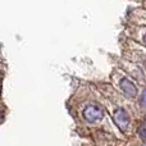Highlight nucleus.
I'll list each match as a JSON object with an SVG mask.
<instances>
[{
    "mask_svg": "<svg viewBox=\"0 0 146 146\" xmlns=\"http://www.w3.org/2000/svg\"><path fill=\"white\" fill-rule=\"evenodd\" d=\"M83 118L87 122H96L103 118V110L98 105H88L83 110Z\"/></svg>",
    "mask_w": 146,
    "mask_h": 146,
    "instance_id": "obj_1",
    "label": "nucleus"
},
{
    "mask_svg": "<svg viewBox=\"0 0 146 146\" xmlns=\"http://www.w3.org/2000/svg\"><path fill=\"white\" fill-rule=\"evenodd\" d=\"M121 88L124 92V95L128 96V98H135V96L137 95L136 86H135L129 80H127V78H123V80L121 81Z\"/></svg>",
    "mask_w": 146,
    "mask_h": 146,
    "instance_id": "obj_2",
    "label": "nucleus"
},
{
    "mask_svg": "<svg viewBox=\"0 0 146 146\" xmlns=\"http://www.w3.org/2000/svg\"><path fill=\"white\" fill-rule=\"evenodd\" d=\"M114 121H115V123L119 126V128L124 129L127 126H128L129 117L123 109H118V110L114 113Z\"/></svg>",
    "mask_w": 146,
    "mask_h": 146,
    "instance_id": "obj_3",
    "label": "nucleus"
},
{
    "mask_svg": "<svg viewBox=\"0 0 146 146\" xmlns=\"http://www.w3.org/2000/svg\"><path fill=\"white\" fill-rule=\"evenodd\" d=\"M140 135H141L142 139H146V124H142V127L140 128Z\"/></svg>",
    "mask_w": 146,
    "mask_h": 146,
    "instance_id": "obj_4",
    "label": "nucleus"
},
{
    "mask_svg": "<svg viewBox=\"0 0 146 146\" xmlns=\"http://www.w3.org/2000/svg\"><path fill=\"white\" fill-rule=\"evenodd\" d=\"M141 105L146 106V91L144 92V95H142V100H141Z\"/></svg>",
    "mask_w": 146,
    "mask_h": 146,
    "instance_id": "obj_5",
    "label": "nucleus"
},
{
    "mask_svg": "<svg viewBox=\"0 0 146 146\" xmlns=\"http://www.w3.org/2000/svg\"><path fill=\"white\" fill-rule=\"evenodd\" d=\"M144 42H145V45H146V35L144 36Z\"/></svg>",
    "mask_w": 146,
    "mask_h": 146,
    "instance_id": "obj_6",
    "label": "nucleus"
}]
</instances>
